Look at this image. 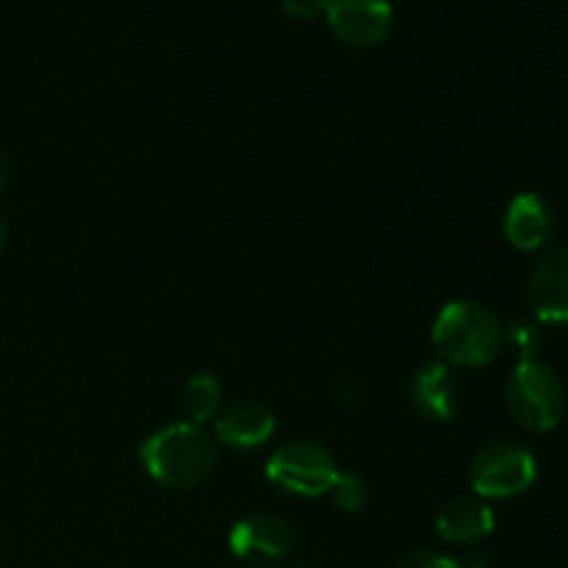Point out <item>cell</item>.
Listing matches in <instances>:
<instances>
[{
	"label": "cell",
	"instance_id": "cell-4",
	"mask_svg": "<svg viewBox=\"0 0 568 568\" xmlns=\"http://www.w3.org/2000/svg\"><path fill=\"white\" fill-rule=\"evenodd\" d=\"M536 455L516 442H494L475 455L469 466V483L475 497L510 499L525 494L536 483Z\"/></svg>",
	"mask_w": 568,
	"mask_h": 568
},
{
	"label": "cell",
	"instance_id": "cell-16",
	"mask_svg": "<svg viewBox=\"0 0 568 568\" xmlns=\"http://www.w3.org/2000/svg\"><path fill=\"white\" fill-rule=\"evenodd\" d=\"M394 568H455V560L433 549H419V552L405 555Z\"/></svg>",
	"mask_w": 568,
	"mask_h": 568
},
{
	"label": "cell",
	"instance_id": "cell-13",
	"mask_svg": "<svg viewBox=\"0 0 568 568\" xmlns=\"http://www.w3.org/2000/svg\"><path fill=\"white\" fill-rule=\"evenodd\" d=\"M222 403V386L214 375H194L183 388V414L192 425L214 419Z\"/></svg>",
	"mask_w": 568,
	"mask_h": 568
},
{
	"label": "cell",
	"instance_id": "cell-3",
	"mask_svg": "<svg viewBox=\"0 0 568 568\" xmlns=\"http://www.w3.org/2000/svg\"><path fill=\"white\" fill-rule=\"evenodd\" d=\"M505 403L516 425L530 433H549L566 414V388L547 364L538 358L521 361L505 386Z\"/></svg>",
	"mask_w": 568,
	"mask_h": 568
},
{
	"label": "cell",
	"instance_id": "cell-19",
	"mask_svg": "<svg viewBox=\"0 0 568 568\" xmlns=\"http://www.w3.org/2000/svg\"><path fill=\"white\" fill-rule=\"evenodd\" d=\"M6 181H9V161H6V155L0 153V192L6 189Z\"/></svg>",
	"mask_w": 568,
	"mask_h": 568
},
{
	"label": "cell",
	"instance_id": "cell-14",
	"mask_svg": "<svg viewBox=\"0 0 568 568\" xmlns=\"http://www.w3.org/2000/svg\"><path fill=\"white\" fill-rule=\"evenodd\" d=\"M327 494H331L333 503L342 510H347V514H355V510H361L369 503V488H366L364 477L353 475V471H338Z\"/></svg>",
	"mask_w": 568,
	"mask_h": 568
},
{
	"label": "cell",
	"instance_id": "cell-1",
	"mask_svg": "<svg viewBox=\"0 0 568 568\" xmlns=\"http://www.w3.org/2000/svg\"><path fill=\"white\" fill-rule=\"evenodd\" d=\"M433 347L447 366H488L505 347V327L491 308L475 300H453L433 325Z\"/></svg>",
	"mask_w": 568,
	"mask_h": 568
},
{
	"label": "cell",
	"instance_id": "cell-18",
	"mask_svg": "<svg viewBox=\"0 0 568 568\" xmlns=\"http://www.w3.org/2000/svg\"><path fill=\"white\" fill-rule=\"evenodd\" d=\"M455 568H491V558L480 549H469V552L455 560Z\"/></svg>",
	"mask_w": 568,
	"mask_h": 568
},
{
	"label": "cell",
	"instance_id": "cell-2",
	"mask_svg": "<svg viewBox=\"0 0 568 568\" xmlns=\"http://www.w3.org/2000/svg\"><path fill=\"white\" fill-rule=\"evenodd\" d=\"M216 444L203 425L175 422L142 444V466L166 488H194L214 471Z\"/></svg>",
	"mask_w": 568,
	"mask_h": 568
},
{
	"label": "cell",
	"instance_id": "cell-12",
	"mask_svg": "<svg viewBox=\"0 0 568 568\" xmlns=\"http://www.w3.org/2000/svg\"><path fill=\"white\" fill-rule=\"evenodd\" d=\"M494 527H497V516L480 497L453 499L436 516V530L447 544L483 541L486 536H491Z\"/></svg>",
	"mask_w": 568,
	"mask_h": 568
},
{
	"label": "cell",
	"instance_id": "cell-5",
	"mask_svg": "<svg viewBox=\"0 0 568 568\" xmlns=\"http://www.w3.org/2000/svg\"><path fill=\"white\" fill-rule=\"evenodd\" d=\"M336 458L316 442H288L272 453L266 477L294 497H322L336 480Z\"/></svg>",
	"mask_w": 568,
	"mask_h": 568
},
{
	"label": "cell",
	"instance_id": "cell-9",
	"mask_svg": "<svg viewBox=\"0 0 568 568\" xmlns=\"http://www.w3.org/2000/svg\"><path fill=\"white\" fill-rule=\"evenodd\" d=\"M555 211L541 194L521 192L505 211V236L521 253L541 250L552 239Z\"/></svg>",
	"mask_w": 568,
	"mask_h": 568
},
{
	"label": "cell",
	"instance_id": "cell-8",
	"mask_svg": "<svg viewBox=\"0 0 568 568\" xmlns=\"http://www.w3.org/2000/svg\"><path fill=\"white\" fill-rule=\"evenodd\" d=\"M532 314L547 325H568V244L538 258L527 283Z\"/></svg>",
	"mask_w": 568,
	"mask_h": 568
},
{
	"label": "cell",
	"instance_id": "cell-20",
	"mask_svg": "<svg viewBox=\"0 0 568 568\" xmlns=\"http://www.w3.org/2000/svg\"><path fill=\"white\" fill-rule=\"evenodd\" d=\"M6 233H9V231H6V222H3V216H0V247L6 244Z\"/></svg>",
	"mask_w": 568,
	"mask_h": 568
},
{
	"label": "cell",
	"instance_id": "cell-6",
	"mask_svg": "<svg viewBox=\"0 0 568 568\" xmlns=\"http://www.w3.org/2000/svg\"><path fill=\"white\" fill-rule=\"evenodd\" d=\"M294 530L275 514H250L233 525L227 544L239 560L253 566H275L294 549Z\"/></svg>",
	"mask_w": 568,
	"mask_h": 568
},
{
	"label": "cell",
	"instance_id": "cell-7",
	"mask_svg": "<svg viewBox=\"0 0 568 568\" xmlns=\"http://www.w3.org/2000/svg\"><path fill=\"white\" fill-rule=\"evenodd\" d=\"M327 22L342 42L369 48L392 31V0H327Z\"/></svg>",
	"mask_w": 568,
	"mask_h": 568
},
{
	"label": "cell",
	"instance_id": "cell-10",
	"mask_svg": "<svg viewBox=\"0 0 568 568\" xmlns=\"http://www.w3.org/2000/svg\"><path fill=\"white\" fill-rule=\"evenodd\" d=\"M410 399L427 419L449 422L460 410V381L453 366L433 361L425 364L410 381Z\"/></svg>",
	"mask_w": 568,
	"mask_h": 568
},
{
	"label": "cell",
	"instance_id": "cell-15",
	"mask_svg": "<svg viewBox=\"0 0 568 568\" xmlns=\"http://www.w3.org/2000/svg\"><path fill=\"white\" fill-rule=\"evenodd\" d=\"M505 344L514 349V355L521 361H536L538 349H541V327L530 320H516L514 325L505 331Z\"/></svg>",
	"mask_w": 568,
	"mask_h": 568
},
{
	"label": "cell",
	"instance_id": "cell-11",
	"mask_svg": "<svg viewBox=\"0 0 568 568\" xmlns=\"http://www.w3.org/2000/svg\"><path fill=\"white\" fill-rule=\"evenodd\" d=\"M214 433L225 447L255 449L272 438V433H275V416H272V410L266 405L253 403V399H242V403L227 405L216 416Z\"/></svg>",
	"mask_w": 568,
	"mask_h": 568
},
{
	"label": "cell",
	"instance_id": "cell-17",
	"mask_svg": "<svg viewBox=\"0 0 568 568\" xmlns=\"http://www.w3.org/2000/svg\"><path fill=\"white\" fill-rule=\"evenodd\" d=\"M327 0H283V9L286 14L297 17V20H314L325 11Z\"/></svg>",
	"mask_w": 568,
	"mask_h": 568
}]
</instances>
